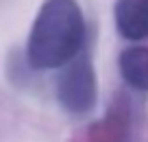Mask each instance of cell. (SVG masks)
I'll use <instances>...</instances> for the list:
<instances>
[{
  "mask_svg": "<svg viewBox=\"0 0 148 142\" xmlns=\"http://www.w3.org/2000/svg\"><path fill=\"white\" fill-rule=\"evenodd\" d=\"M113 20L124 39H148V0H116Z\"/></svg>",
  "mask_w": 148,
  "mask_h": 142,
  "instance_id": "3957f363",
  "label": "cell"
},
{
  "mask_svg": "<svg viewBox=\"0 0 148 142\" xmlns=\"http://www.w3.org/2000/svg\"><path fill=\"white\" fill-rule=\"evenodd\" d=\"M120 74L131 87L148 92V46H131L120 53Z\"/></svg>",
  "mask_w": 148,
  "mask_h": 142,
  "instance_id": "277c9868",
  "label": "cell"
},
{
  "mask_svg": "<svg viewBox=\"0 0 148 142\" xmlns=\"http://www.w3.org/2000/svg\"><path fill=\"white\" fill-rule=\"evenodd\" d=\"M57 98L65 112L76 116L94 109L98 98V83L89 55L81 53L63 66L57 79Z\"/></svg>",
  "mask_w": 148,
  "mask_h": 142,
  "instance_id": "7a4b0ae2",
  "label": "cell"
},
{
  "mask_svg": "<svg viewBox=\"0 0 148 142\" xmlns=\"http://www.w3.org/2000/svg\"><path fill=\"white\" fill-rule=\"evenodd\" d=\"M85 18L76 0H46L31 26L26 59L37 70L63 68L83 53Z\"/></svg>",
  "mask_w": 148,
  "mask_h": 142,
  "instance_id": "6da1fadb",
  "label": "cell"
}]
</instances>
